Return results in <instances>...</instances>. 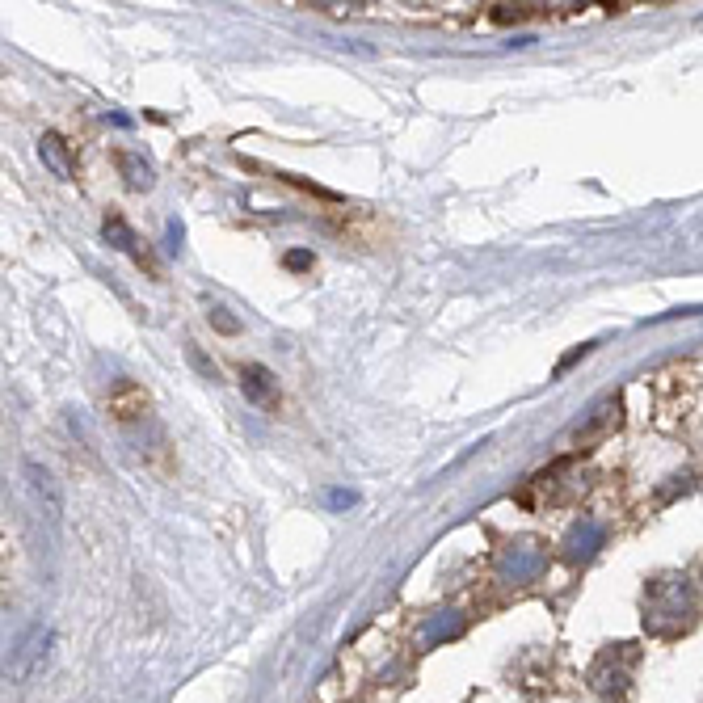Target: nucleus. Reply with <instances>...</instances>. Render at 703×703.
<instances>
[{
    "label": "nucleus",
    "instance_id": "obj_11",
    "mask_svg": "<svg viewBox=\"0 0 703 703\" xmlns=\"http://www.w3.org/2000/svg\"><path fill=\"white\" fill-rule=\"evenodd\" d=\"M459 628H464V624H459L455 615H451V619H438V624L430 628V640H443V636H459Z\"/></svg>",
    "mask_w": 703,
    "mask_h": 703
},
{
    "label": "nucleus",
    "instance_id": "obj_3",
    "mask_svg": "<svg viewBox=\"0 0 703 703\" xmlns=\"http://www.w3.org/2000/svg\"><path fill=\"white\" fill-rule=\"evenodd\" d=\"M26 493L34 501V510L38 518H47L51 527H59V518H64V489H59V480L51 476V468L43 464H26Z\"/></svg>",
    "mask_w": 703,
    "mask_h": 703
},
{
    "label": "nucleus",
    "instance_id": "obj_6",
    "mask_svg": "<svg viewBox=\"0 0 703 703\" xmlns=\"http://www.w3.org/2000/svg\"><path fill=\"white\" fill-rule=\"evenodd\" d=\"M148 409H152L148 392L139 388V384H131V379H123V384H118V392L110 396V413H114L118 421H135V417H148Z\"/></svg>",
    "mask_w": 703,
    "mask_h": 703
},
{
    "label": "nucleus",
    "instance_id": "obj_4",
    "mask_svg": "<svg viewBox=\"0 0 703 703\" xmlns=\"http://www.w3.org/2000/svg\"><path fill=\"white\" fill-rule=\"evenodd\" d=\"M47 645H51V632H47V628H30V632L9 649V678H13V682L30 678V674L47 661Z\"/></svg>",
    "mask_w": 703,
    "mask_h": 703
},
{
    "label": "nucleus",
    "instance_id": "obj_2",
    "mask_svg": "<svg viewBox=\"0 0 703 703\" xmlns=\"http://www.w3.org/2000/svg\"><path fill=\"white\" fill-rule=\"evenodd\" d=\"M640 666V649L636 645H607L598 657H594V666H590V691L598 699H624L628 687H632V674Z\"/></svg>",
    "mask_w": 703,
    "mask_h": 703
},
{
    "label": "nucleus",
    "instance_id": "obj_1",
    "mask_svg": "<svg viewBox=\"0 0 703 703\" xmlns=\"http://www.w3.org/2000/svg\"><path fill=\"white\" fill-rule=\"evenodd\" d=\"M695 624V590L682 573H661L645 586V628L661 640H674Z\"/></svg>",
    "mask_w": 703,
    "mask_h": 703
},
{
    "label": "nucleus",
    "instance_id": "obj_9",
    "mask_svg": "<svg viewBox=\"0 0 703 703\" xmlns=\"http://www.w3.org/2000/svg\"><path fill=\"white\" fill-rule=\"evenodd\" d=\"M114 165L123 169V177H127V186H131V190H148V186H152V169H148L139 156H131V152H114Z\"/></svg>",
    "mask_w": 703,
    "mask_h": 703
},
{
    "label": "nucleus",
    "instance_id": "obj_10",
    "mask_svg": "<svg viewBox=\"0 0 703 703\" xmlns=\"http://www.w3.org/2000/svg\"><path fill=\"white\" fill-rule=\"evenodd\" d=\"M106 240H114V249L135 253V236H131V228L123 224V215H106ZM135 261L144 266V257H139V253H135Z\"/></svg>",
    "mask_w": 703,
    "mask_h": 703
},
{
    "label": "nucleus",
    "instance_id": "obj_12",
    "mask_svg": "<svg viewBox=\"0 0 703 703\" xmlns=\"http://www.w3.org/2000/svg\"><path fill=\"white\" fill-rule=\"evenodd\" d=\"M211 320H215V325L219 329H224V333H236V320L224 312V308H211Z\"/></svg>",
    "mask_w": 703,
    "mask_h": 703
},
{
    "label": "nucleus",
    "instance_id": "obj_8",
    "mask_svg": "<svg viewBox=\"0 0 703 703\" xmlns=\"http://www.w3.org/2000/svg\"><path fill=\"white\" fill-rule=\"evenodd\" d=\"M598 544H602V527H598V522H581V527L569 535V560H586V556H594Z\"/></svg>",
    "mask_w": 703,
    "mask_h": 703
},
{
    "label": "nucleus",
    "instance_id": "obj_13",
    "mask_svg": "<svg viewBox=\"0 0 703 703\" xmlns=\"http://www.w3.org/2000/svg\"><path fill=\"white\" fill-rule=\"evenodd\" d=\"M287 266H291V270H308V266H312V257H308V253H291V257H287Z\"/></svg>",
    "mask_w": 703,
    "mask_h": 703
},
{
    "label": "nucleus",
    "instance_id": "obj_7",
    "mask_svg": "<svg viewBox=\"0 0 703 703\" xmlns=\"http://www.w3.org/2000/svg\"><path fill=\"white\" fill-rule=\"evenodd\" d=\"M38 152H43V165H47L55 177H64V182H72V177H76V160H72V152H68V144H64V135L47 131L43 139H38Z\"/></svg>",
    "mask_w": 703,
    "mask_h": 703
},
{
    "label": "nucleus",
    "instance_id": "obj_5",
    "mask_svg": "<svg viewBox=\"0 0 703 703\" xmlns=\"http://www.w3.org/2000/svg\"><path fill=\"white\" fill-rule=\"evenodd\" d=\"M240 392H245V400H253L257 409H278V379L261 363L240 367Z\"/></svg>",
    "mask_w": 703,
    "mask_h": 703
}]
</instances>
